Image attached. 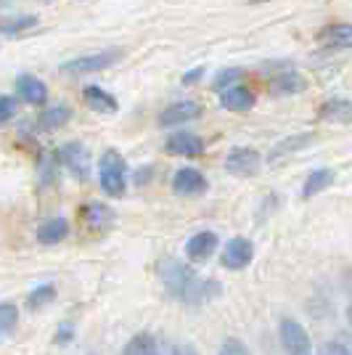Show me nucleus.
Segmentation results:
<instances>
[{"instance_id": "f257e3e1", "label": "nucleus", "mask_w": 352, "mask_h": 355, "mask_svg": "<svg viewBox=\"0 0 352 355\" xmlns=\"http://www.w3.org/2000/svg\"><path fill=\"white\" fill-rule=\"evenodd\" d=\"M161 276H164L167 289H170L175 297H180V300H186V302H202V300H206L204 282L196 279L188 268L175 263V260L161 268Z\"/></svg>"}, {"instance_id": "2f4dec72", "label": "nucleus", "mask_w": 352, "mask_h": 355, "mask_svg": "<svg viewBox=\"0 0 352 355\" xmlns=\"http://www.w3.org/2000/svg\"><path fill=\"white\" fill-rule=\"evenodd\" d=\"M146 355H157V353H146Z\"/></svg>"}, {"instance_id": "a211bd4d", "label": "nucleus", "mask_w": 352, "mask_h": 355, "mask_svg": "<svg viewBox=\"0 0 352 355\" xmlns=\"http://www.w3.org/2000/svg\"><path fill=\"white\" fill-rule=\"evenodd\" d=\"M350 114H352V106L347 98H331L321 109L323 119H337V122H350Z\"/></svg>"}, {"instance_id": "ddd939ff", "label": "nucleus", "mask_w": 352, "mask_h": 355, "mask_svg": "<svg viewBox=\"0 0 352 355\" xmlns=\"http://www.w3.org/2000/svg\"><path fill=\"white\" fill-rule=\"evenodd\" d=\"M85 104L93 109V112H98V114H114L117 112V98L112 96V93H106L103 88H98V85H88L85 88Z\"/></svg>"}, {"instance_id": "bb28decb", "label": "nucleus", "mask_w": 352, "mask_h": 355, "mask_svg": "<svg viewBox=\"0 0 352 355\" xmlns=\"http://www.w3.org/2000/svg\"><path fill=\"white\" fill-rule=\"evenodd\" d=\"M37 19H32V16H27V19H19V21H11V24H6L3 27V32H19L21 27H32Z\"/></svg>"}, {"instance_id": "a878e982", "label": "nucleus", "mask_w": 352, "mask_h": 355, "mask_svg": "<svg viewBox=\"0 0 352 355\" xmlns=\"http://www.w3.org/2000/svg\"><path fill=\"white\" fill-rule=\"evenodd\" d=\"M236 77H241V69H225L222 74H218V80H215V88H222V85L234 83Z\"/></svg>"}, {"instance_id": "dca6fc26", "label": "nucleus", "mask_w": 352, "mask_h": 355, "mask_svg": "<svg viewBox=\"0 0 352 355\" xmlns=\"http://www.w3.org/2000/svg\"><path fill=\"white\" fill-rule=\"evenodd\" d=\"M334 178H337V173L334 170H313L308 175V180H305V186H302V196L305 199H310V196H315V193H321L323 189H328L331 183H334Z\"/></svg>"}, {"instance_id": "f3484780", "label": "nucleus", "mask_w": 352, "mask_h": 355, "mask_svg": "<svg viewBox=\"0 0 352 355\" xmlns=\"http://www.w3.org/2000/svg\"><path fill=\"white\" fill-rule=\"evenodd\" d=\"M305 88V80L297 72H281L273 83H270V90L273 96H292V93H299Z\"/></svg>"}, {"instance_id": "6e6552de", "label": "nucleus", "mask_w": 352, "mask_h": 355, "mask_svg": "<svg viewBox=\"0 0 352 355\" xmlns=\"http://www.w3.org/2000/svg\"><path fill=\"white\" fill-rule=\"evenodd\" d=\"M173 191L180 193V196H199V193L206 191V180L199 170L183 167V170H177L175 178H173Z\"/></svg>"}, {"instance_id": "39448f33", "label": "nucleus", "mask_w": 352, "mask_h": 355, "mask_svg": "<svg viewBox=\"0 0 352 355\" xmlns=\"http://www.w3.org/2000/svg\"><path fill=\"white\" fill-rule=\"evenodd\" d=\"M281 345L289 355H310L313 347H310V337L305 331V326L294 318H283L281 321Z\"/></svg>"}, {"instance_id": "393cba45", "label": "nucleus", "mask_w": 352, "mask_h": 355, "mask_svg": "<svg viewBox=\"0 0 352 355\" xmlns=\"http://www.w3.org/2000/svg\"><path fill=\"white\" fill-rule=\"evenodd\" d=\"M16 114V101L11 96H0V125H6Z\"/></svg>"}, {"instance_id": "cd10ccee", "label": "nucleus", "mask_w": 352, "mask_h": 355, "mask_svg": "<svg viewBox=\"0 0 352 355\" xmlns=\"http://www.w3.org/2000/svg\"><path fill=\"white\" fill-rule=\"evenodd\" d=\"M326 355H350V350H347L344 345L334 342V345H328V347H326Z\"/></svg>"}, {"instance_id": "20e7f679", "label": "nucleus", "mask_w": 352, "mask_h": 355, "mask_svg": "<svg viewBox=\"0 0 352 355\" xmlns=\"http://www.w3.org/2000/svg\"><path fill=\"white\" fill-rule=\"evenodd\" d=\"M260 164H263V157H260V151H254V148H247V146L231 148V154L225 157V170H228L231 175H238V178L257 175Z\"/></svg>"}, {"instance_id": "f03ea898", "label": "nucleus", "mask_w": 352, "mask_h": 355, "mask_svg": "<svg viewBox=\"0 0 352 355\" xmlns=\"http://www.w3.org/2000/svg\"><path fill=\"white\" fill-rule=\"evenodd\" d=\"M98 178L106 196H122L127 186V164L117 151H106L98 162Z\"/></svg>"}, {"instance_id": "c85d7f7f", "label": "nucleus", "mask_w": 352, "mask_h": 355, "mask_svg": "<svg viewBox=\"0 0 352 355\" xmlns=\"http://www.w3.org/2000/svg\"><path fill=\"white\" fill-rule=\"evenodd\" d=\"M72 340V324H61L59 329V342H69Z\"/></svg>"}, {"instance_id": "5701e85b", "label": "nucleus", "mask_w": 352, "mask_h": 355, "mask_svg": "<svg viewBox=\"0 0 352 355\" xmlns=\"http://www.w3.org/2000/svg\"><path fill=\"white\" fill-rule=\"evenodd\" d=\"M146 353H154V337H151V334H138V337L127 342V347L122 350V355H146Z\"/></svg>"}, {"instance_id": "aec40b11", "label": "nucleus", "mask_w": 352, "mask_h": 355, "mask_svg": "<svg viewBox=\"0 0 352 355\" xmlns=\"http://www.w3.org/2000/svg\"><path fill=\"white\" fill-rule=\"evenodd\" d=\"M64 122H69V106H53L45 114H40V125L45 130H56Z\"/></svg>"}, {"instance_id": "4468645a", "label": "nucleus", "mask_w": 352, "mask_h": 355, "mask_svg": "<svg viewBox=\"0 0 352 355\" xmlns=\"http://www.w3.org/2000/svg\"><path fill=\"white\" fill-rule=\"evenodd\" d=\"M220 104L231 112H247L254 106V96L249 88L244 85H234V88H225V93L220 96Z\"/></svg>"}, {"instance_id": "9b49d317", "label": "nucleus", "mask_w": 352, "mask_h": 355, "mask_svg": "<svg viewBox=\"0 0 352 355\" xmlns=\"http://www.w3.org/2000/svg\"><path fill=\"white\" fill-rule=\"evenodd\" d=\"M167 151L175 154V157H199L204 151V144L202 138L193 133H173L167 138Z\"/></svg>"}, {"instance_id": "7ed1b4c3", "label": "nucleus", "mask_w": 352, "mask_h": 355, "mask_svg": "<svg viewBox=\"0 0 352 355\" xmlns=\"http://www.w3.org/2000/svg\"><path fill=\"white\" fill-rule=\"evenodd\" d=\"M122 59V51H98V53H88V56H77L72 61H64L61 64V72L64 74H93L103 72L109 67H114Z\"/></svg>"}, {"instance_id": "7c9ffc66", "label": "nucleus", "mask_w": 352, "mask_h": 355, "mask_svg": "<svg viewBox=\"0 0 352 355\" xmlns=\"http://www.w3.org/2000/svg\"><path fill=\"white\" fill-rule=\"evenodd\" d=\"M175 355H196V350H193L191 345H183V347H177Z\"/></svg>"}, {"instance_id": "423d86ee", "label": "nucleus", "mask_w": 352, "mask_h": 355, "mask_svg": "<svg viewBox=\"0 0 352 355\" xmlns=\"http://www.w3.org/2000/svg\"><path fill=\"white\" fill-rule=\"evenodd\" d=\"M59 159L67 164V170L77 175L80 180H88L90 178V154L82 144H67L59 148Z\"/></svg>"}, {"instance_id": "412c9836", "label": "nucleus", "mask_w": 352, "mask_h": 355, "mask_svg": "<svg viewBox=\"0 0 352 355\" xmlns=\"http://www.w3.org/2000/svg\"><path fill=\"white\" fill-rule=\"evenodd\" d=\"M53 297H56V286H53V284H43V286H37V289L27 297V305H30L32 311H40V308L53 302Z\"/></svg>"}, {"instance_id": "2eb2a0df", "label": "nucleus", "mask_w": 352, "mask_h": 355, "mask_svg": "<svg viewBox=\"0 0 352 355\" xmlns=\"http://www.w3.org/2000/svg\"><path fill=\"white\" fill-rule=\"evenodd\" d=\"M69 236V223L64 218H53V220H45L40 228H37V241L40 244H59Z\"/></svg>"}, {"instance_id": "c756f323", "label": "nucleus", "mask_w": 352, "mask_h": 355, "mask_svg": "<svg viewBox=\"0 0 352 355\" xmlns=\"http://www.w3.org/2000/svg\"><path fill=\"white\" fill-rule=\"evenodd\" d=\"M202 72H204V69H193L191 74H186V77H183V83H193V80H199Z\"/></svg>"}, {"instance_id": "0eeeda50", "label": "nucleus", "mask_w": 352, "mask_h": 355, "mask_svg": "<svg viewBox=\"0 0 352 355\" xmlns=\"http://www.w3.org/2000/svg\"><path fill=\"white\" fill-rule=\"evenodd\" d=\"M254 257V247H252L249 239L244 236H236L225 244V252H222V266L231 268V270H241L247 268Z\"/></svg>"}, {"instance_id": "1a4fd4ad", "label": "nucleus", "mask_w": 352, "mask_h": 355, "mask_svg": "<svg viewBox=\"0 0 352 355\" xmlns=\"http://www.w3.org/2000/svg\"><path fill=\"white\" fill-rule=\"evenodd\" d=\"M215 250H218V234H212V231H199L186 244V254H188V260H193V263L209 260L215 254Z\"/></svg>"}, {"instance_id": "9d476101", "label": "nucleus", "mask_w": 352, "mask_h": 355, "mask_svg": "<svg viewBox=\"0 0 352 355\" xmlns=\"http://www.w3.org/2000/svg\"><path fill=\"white\" fill-rule=\"evenodd\" d=\"M202 114V106L196 101H180V104L167 106L159 114V125L161 128H173V125H180V122H188V119H196Z\"/></svg>"}, {"instance_id": "6ab92c4d", "label": "nucleus", "mask_w": 352, "mask_h": 355, "mask_svg": "<svg viewBox=\"0 0 352 355\" xmlns=\"http://www.w3.org/2000/svg\"><path fill=\"white\" fill-rule=\"evenodd\" d=\"M85 220H88L90 228H106L109 223L114 220V212L106 207V205H98V202H93L85 207Z\"/></svg>"}, {"instance_id": "f8f14e48", "label": "nucleus", "mask_w": 352, "mask_h": 355, "mask_svg": "<svg viewBox=\"0 0 352 355\" xmlns=\"http://www.w3.org/2000/svg\"><path fill=\"white\" fill-rule=\"evenodd\" d=\"M16 93L27 101V104H45V98H48V88H45V83L40 77H35V74H21L19 80H16Z\"/></svg>"}, {"instance_id": "b1692460", "label": "nucleus", "mask_w": 352, "mask_h": 355, "mask_svg": "<svg viewBox=\"0 0 352 355\" xmlns=\"http://www.w3.org/2000/svg\"><path fill=\"white\" fill-rule=\"evenodd\" d=\"M19 321V311L8 302H0V337H6Z\"/></svg>"}, {"instance_id": "4be33fe9", "label": "nucleus", "mask_w": 352, "mask_h": 355, "mask_svg": "<svg viewBox=\"0 0 352 355\" xmlns=\"http://www.w3.org/2000/svg\"><path fill=\"white\" fill-rule=\"evenodd\" d=\"M350 37H352V30L347 24H337V27H328V30L323 32V40L331 45H339V48H347Z\"/></svg>"}]
</instances>
